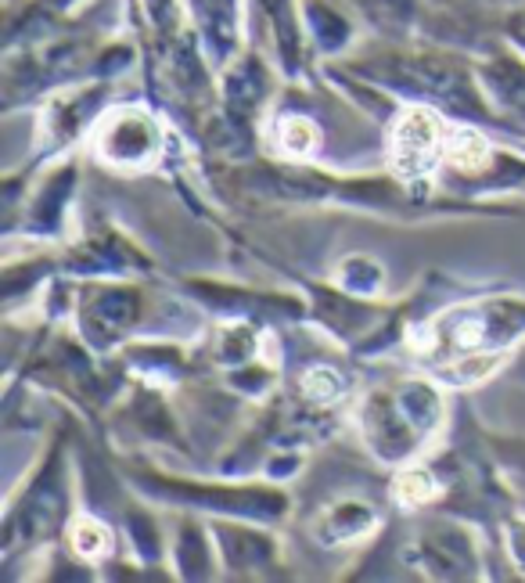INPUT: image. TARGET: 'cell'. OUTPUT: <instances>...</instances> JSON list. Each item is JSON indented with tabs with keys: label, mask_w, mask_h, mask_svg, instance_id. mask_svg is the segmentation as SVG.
Masks as SVG:
<instances>
[{
	"label": "cell",
	"mask_w": 525,
	"mask_h": 583,
	"mask_svg": "<svg viewBox=\"0 0 525 583\" xmlns=\"http://www.w3.org/2000/svg\"><path fill=\"white\" fill-rule=\"evenodd\" d=\"M450 159H454V166H461V170H475V166L486 162V144L475 134H461L450 144Z\"/></svg>",
	"instance_id": "7a4b0ae2"
},
{
	"label": "cell",
	"mask_w": 525,
	"mask_h": 583,
	"mask_svg": "<svg viewBox=\"0 0 525 583\" xmlns=\"http://www.w3.org/2000/svg\"><path fill=\"white\" fill-rule=\"evenodd\" d=\"M432 494V486H425V479L421 476H410L407 483H400V497L403 501H421V497Z\"/></svg>",
	"instance_id": "277c9868"
},
{
	"label": "cell",
	"mask_w": 525,
	"mask_h": 583,
	"mask_svg": "<svg viewBox=\"0 0 525 583\" xmlns=\"http://www.w3.org/2000/svg\"><path fill=\"white\" fill-rule=\"evenodd\" d=\"M436 141H439V119L428 116V112H410L400 123V130H396V148H400V155L410 166H418V162H425L428 155L436 152Z\"/></svg>",
	"instance_id": "6da1fadb"
},
{
	"label": "cell",
	"mask_w": 525,
	"mask_h": 583,
	"mask_svg": "<svg viewBox=\"0 0 525 583\" xmlns=\"http://www.w3.org/2000/svg\"><path fill=\"white\" fill-rule=\"evenodd\" d=\"M101 544H105V537H101V530L94 522H80V526H76V548L80 551L94 555V551H101Z\"/></svg>",
	"instance_id": "3957f363"
}]
</instances>
